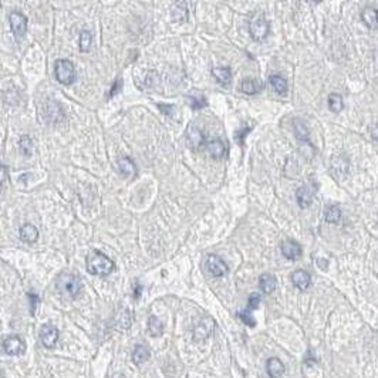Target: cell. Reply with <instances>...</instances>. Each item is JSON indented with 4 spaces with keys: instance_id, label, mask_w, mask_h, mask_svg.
<instances>
[{
    "instance_id": "1",
    "label": "cell",
    "mask_w": 378,
    "mask_h": 378,
    "mask_svg": "<svg viewBox=\"0 0 378 378\" xmlns=\"http://www.w3.org/2000/svg\"><path fill=\"white\" fill-rule=\"evenodd\" d=\"M87 270L95 276H107L114 270V262L107 255L93 250L87 256Z\"/></svg>"
},
{
    "instance_id": "2",
    "label": "cell",
    "mask_w": 378,
    "mask_h": 378,
    "mask_svg": "<svg viewBox=\"0 0 378 378\" xmlns=\"http://www.w3.org/2000/svg\"><path fill=\"white\" fill-rule=\"evenodd\" d=\"M56 78L60 84L70 86L75 80V67L70 60H57L56 61Z\"/></svg>"
},
{
    "instance_id": "3",
    "label": "cell",
    "mask_w": 378,
    "mask_h": 378,
    "mask_svg": "<svg viewBox=\"0 0 378 378\" xmlns=\"http://www.w3.org/2000/svg\"><path fill=\"white\" fill-rule=\"evenodd\" d=\"M57 287L64 294L75 297L81 290V280L74 275H61L57 279Z\"/></svg>"
},
{
    "instance_id": "4",
    "label": "cell",
    "mask_w": 378,
    "mask_h": 378,
    "mask_svg": "<svg viewBox=\"0 0 378 378\" xmlns=\"http://www.w3.org/2000/svg\"><path fill=\"white\" fill-rule=\"evenodd\" d=\"M9 22L16 40H20L22 37H24L27 31V17L20 12H12L9 16Z\"/></svg>"
},
{
    "instance_id": "5",
    "label": "cell",
    "mask_w": 378,
    "mask_h": 378,
    "mask_svg": "<svg viewBox=\"0 0 378 378\" xmlns=\"http://www.w3.org/2000/svg\"><path fill=\"white\" fill-rule=\"evenodd\" d=\"M250 36L253 40L260 42L263 39L267 37L269 34V22L263 17V16H258L252 23H250Z\"/></svg>"
},
{
    "instance_id": "6",
    "label": "cell",
    "mask_w": 378,
    "mask_h": 378,
    "mask_svg": "<svg viewBox=\"0 0 378 378\" xmlns=\"http://www.w3.org/2000/svg\"><path fill=\"white\" fill-rule=\"evenodd\" d=\"M206 269L208 272L215 277H222L228 273V266L216 255H209L206 259Z\"/></svg>"
},
{
    "instance_id": "7",
    "label": "cell",
    "mask_w": 378,
    "mask_h": 378,
    "mask_svg": "<svg viewBox=\"0 0 378 378\" xmlns=\"http://www.w3.org/2000/svg\"><path fill=\"white\" fill-rule=\"evenodd\" d=\"M3 350L9 355H20L24 353L26 346H24V341L19 335H10L3 341Z\"/></svg>"
},
{
    "instance_id": "8",
    "label": "cell",
    "mask_w": 378,
    "mask_h": 378,
    "mask_svg": "<svg viewBox=\"0 0 378 378\" xmlns=\"http://www.w3.org/2000/svg\"><path fill=\"white\" fill-rule=\"evenodd\" d=\"M40 340L46 349H53L58 341V330L53 324H44L40 330Z\"/></svg>"
},
{
    "instance_id": "9",
    "label": "cell",
    "mask_w": 378,
    "mask_h": 378,
    "mask_svg": "<svg viewBox=\"0 0 378 378\" xmlns=\"http://www.w3.org/2000/svg\"><path fill=\"white\" fill-rule=\"evenodd\" d=\"M187 142L192 149H199L202 146H206V140H205L204 132L201 131L195 125H189L187 131Z\"/></svg>"
},
{
    "instance_id": "10",
    "label": "cell",
    "mask_w": 378,
    "mask_h": 378,
    "mask_svg": "<svg viewBox=\"0 0 378 378\" xmlns=\"http://www.w3.org/2000/svg\"><path fill=\"white\" fill-rule=\"evenodd\" d=\"M215 327V321L212 320L211 317H205L199 321V324L196 326L195 331H193V338L195 341H202L205 338H208L211 333L213 331Z\"/></svg>"
},
{
    "instance_id": "11",
    "label": "cell",
    "mask_w": 378,
    "mask_h": 378,
    "mask_svg": "<svg viewBox=\"0 0 378 378\" xmlns=\"http://www.w3.org/2000/svg\"><path fill=\"white\" fill-rule=\"evenodd\" d=\"M132 314L130 308L127 307H121L119 310H117L116 317H114V326L118 330H128L131 327Z\"/></svg>"
},
{
    "instance_id": "12",
    "label": "cell",
    "mask_w": 378,
    "mask_h": 378,
    "mask_svg": "<svg viewBox=\"0 0 378 378\" xmlns=\"http://www.w3.org/2000/svg\"><path fill=\"white\" fill-rule=\"evenodd\" d=\"M282 255L289 260H297L302 256V246L297 242L287 239L282 243Z\"/></svg>"
},
{
    "instance_id": "13",
    "label": "cell",
    "mask_w": 378,
    "mask_h": 378,
    "mask_svg": "<svg viewBox=\"0 0 378 378\" xmlns=\"http://www.w3.org/2000/svg\"><path fill=\"white\" fill-rule=\"evenodd\" d=\"M291 283L299 289V290H307L311 284V277L310 275L303 270V269H299V270H294L291 273Z\"/></svg>"
},
{
    "instance_id": "14",
    "label": "cell",
    "mask_w": 378,
    "mask_h": 378,
    "mask_svg": "<svg viewBox=\"0 0 378 378\" xmlns=\"http://www.w3.org/2000/svg\"><path fill=\"white\" fill-rule=\"evenodd\" d=\"M363 23L371 30H378V10L376 7H365L361 12Z\"/></svg>"
},
{
    "instance_id": "15",
    "label": "cell",
    "mask_w": 378,
    "mask_h": 378,
    "mask_svg": "<svg viewBox=\"0 0 378 378\" xmlns=\"http://www.w3.org/2000/svg\"><path fill=\"white\" fill-rule=\"evenodd\" d=\"M117 165H118V171L124 175L125 178H134L137 175V166H135L134 161L131 158H128V157L119 158L118 162H117Z\"/></svg>"
},
{
    "instance_id": "16",
    "label": "cell",
    "mask_w": 378,
    "mask_h": 378,
    "mask_svg": "<svg viewBox=\"0 0 378 378\" xmlns=\"http://www.w3.org/2000/svg\"><path fill=\"white\" fill-rule=\"evenodd\" d=\"M266 370H267V374L270 378H280L284 374V364L282 363L279 358L273 357V358L267 360Z\"/></svg>"
},
{
    "instance_id": "17",
    "label": "cell",
    "mask_w": 378,
    "mask_h": 378,
    "mask_svg": "<svg viewBox=\"0 0 378 378\" xmlns=\"http://www.w3.org/2000/svg\"><path fill=\"white\" fill-rule=\"evenodd\" d=\"M20 239L26 243H34L39 239V231L34 225L26 223L20 228Z\"/></svg>"
},
{
    "instance_id": "18",
    "label": "cell",
    "mask_w": 378,
    "mask_h": 378,
    "mask_svg": "<svg viewBox=\"0 0 378 378\" xmlns=\"http://www.w3.org/2000/svg\"><path fill=\"white\" fill-rule=\"evenodd\" d=\"M240 90L245 93V94H250V95H255L258 93H260L263 90V83L256 80V78H245L240 84Z\"/></svg>"
},
{
    "instance_id": "19",
    "label": "cell",
    "mask_w": 378,
    "mask_h": 378,
    "mask_svg": "<svg viewBox=\"0 0 378 378\" xmlns=\"http://www.w3.org/2000/svg\"><path fill=\"white\" fill-rule=\"evenodd\" d=\"M206 149H208L209 154H211L213 158H216V160L225 157V154H226V145H225L220 140L208 141V142H206Z\"/></svg>"
},
{
    "instance_id": "20",
    "label": "cell",
    "mask_w": 378,
    "mask_h": 378,
    "mask_svg": "<svg viewBox=\"0 0 378 378\" xmlns=\"http://www.w3.org/2000/svg\"><path fill=\"white\" fill-rule=\"evenodd\" d=\"M212 75L222 86H228L232 81V71L229 67H215L212 69Z\"/></svg>"
},
{
    "instance_id": "21",
    "label": "cell",
    "mask_w": 378,
    "mask_h": 378,
    "mask_svg": "<svg viewBox=\"0 0 378 378\" xmlns=\"http://www.w3.org/2000/svg\"><path fill=\"white\" fill-rule=\"evenodd\" d=\"M296 199H297V204L300 205V208H307L310 206L311 202H313V192L307 187H302V188L297 189L296 192Z\"/></svg>"
},
{
    "instance_id": "22",
    "label": "cell",
    "mask_w": 378,
    "mask_h": 378,
    "mask_svg": "<svg viewBox=\"0 0 378 378\" xmlns=\"http://www.w3.org/2000/svg\"><path fill=\"white\" fill-rule=\"evenodd\" d=\"M269 84L270 87L276 91L277 94H286L287 91V83L284 80V77H282L280 74H273L269 77Z\"/></svg>"
},
{
    "instance_id": "23",
    "label": "cell",
    "mask_w": 378,
    "mask_h": 378,
    "mask_svg": "<svg viewBox=\"0 0 378 378\" xmlns=\"http://www.w3.org/2000/svg\"><path fill=\"white\" fill-rule=\"evenodd\" d=\"M259 284H260V289H262L263 293L270 294L276 289V277L269 275V273H264L259 277Z\"/></svg>"
},
{
    "instance_id": "24",
    "label": "cell",
    "mask_w": 378,
    "mask_h": 378,
    "mask_svg": "<svg viewBox=\"0 0 378 378\" xmlns=\"http://www.w3.org/2000/svg\"><path fill=\"white\" fill-rule=\"evenodd\" d=\"M172 13H174V19L178 22H187L188 20V3L185 1H178L172 6Z\"/></svg>"
},
{
    "instance_id": "25",
    "label": "cell",
    "mask_w": 378,
    "mask_h": 378,
    "mask_svg": "<svg viewBox=\"0 0 378 378\" xmlns=\"http://www.w3.org/2000/svg\"><path fill=\"white\" fill-rule=\"evenodd\" d=\"M324 218L329 223H338L341 220V209L337 205H330L326 208Z\"/></svg>"
},
{
    "instance_id": "26",
    "label": "cell",
    "mask_w": 378,
    "mask_h": 378,
    "mask_svg": "<svg viewBox=\"0 0 378 378\" xmlns=\"http://www.w3.org/2000/svg\"><path fill=\"white\" fill-rule=\"evenodd\" d=\"M329 108H330V111H331V113H334V114L341 113V111H343V108H344L343 97H341L340 94H337V93L330 94V95H329Z\"/></svg>"
},
{
    "instance_id": "27",
    "label": "cell",
    "mask_w": 378,
    "mask_h": 378,
    "mask_svg": "<svg viewBox=\"0 0 378 378\" xmlns=\"http://www.w3.org/2000/svg\"><path fill=\"white\" fill-rule=\"evenodd\" d=\"M148 330L152 337H158L164 333V324L157 316H151L148 319Z\"/></svg>"
},
{
    "instance_id": "28",
    "label": "cell",
    "mask_w": 378,
    "mask_h": 378,
    "mask_svg": "<svg viewBox=\"0 0 378 378\" xmlns=\"http://www.w3.org/2000/svg\"><path fill=\"white\" fill-rule=\"evenodd\" d=\"M149 357V350L146 349L145 346H137L134 349V353H132V360L135 364H142L145 363Z\"/></svg>"
},
{
    "instance_id": "29",
    "label": "cell",
    "mask_w": 378,
    "mask_h": 378,
    "mask_svg": "<svg viewBox=\"0 0 378 378\" xmlns=\"http://www.w3.org/2000/svg\"><path fill=\"white\" fill-rule=\"evenodd\" d=\"M294 124V132H296V137L300 140V141H307L308 140V130H307V125L305 124L303 119H294L293 121Z\"/></svg>"
},
{
    "instance_id": "30",
    "label": "cell",
    "mask_w": 378,
    "mask_h": 378,
    "mask_svg": "<svg viewBox=\"0 0 378 378\" xmlns=\"http://www.w3.org/2000/svg\"><path fill=\"white\" fill-rule=\"evenodd\" d=\"M91 44H93V34H91V31L83 30V31L80 33V40H78V47H80V50L86 53V51H88V50L91 48Z\"/></svg>"
},
{
    "instance_id": "31",
    "label": "cell",
    "mask_w": 378,
    "mask_h": 378,
    "mask_svg": "<svg viewBox=\"0 0 378 378\" xmlns=\"http://www.w3.org/2000/svg\"><path fill=\"white\" fill-rule=\"evenodd\" d=\"M19 146H20V151H22V154L23 155H26V157H30L31 154H33V141H31V138H30L29 135H23L20 140H19Z\"/></svg>"
},
{
    "instance_id": "32",
    "label": "cell",
    "mask_w": 378,
    "mask_h": 378,
    "mask_svg": "<svg viewBox=\"0 0 378 378\" xmlns=\"http://www.w3.org/2000/svg\"><path fill=\"white\" fill-rule=\"evenodd\" d=\"M189 105L193 110H201V108H204V107L208 105V102H206V98H205L204 95H190L189 97Z\"/></svg>"
},
{
    "instance_id": "33",
    "label": "cell",
    "mask_w": 378,
    "mask_h": 378,
    "mask_svg": "<svg viewBox=\"0 0 378 378\" xmlns=\"http://www.w3.org/2000/svg\"><path fill=\"white\" fill-rule=\"evenodd\" d=\"M237 317L243 321L247 327H255V326H256V321H255V319H253V316L250 314V310H249V308L239 311V313H237Z\"/></svg>"
},
{
    "instance_id": "34",
    "label": "cell",
    "mask_w": 378,
    "mask_h": 378,
    "mask_svg": "<svg viewBox=\"0 0 378 378\" xmlns=\"http://www.w3.org/2000/svg\"><path fill=\"white\" fill-rule=\"evenodd\" d=\"M333 171H334V174L337 172H347V169H349V162L346 161V158H340V160H334V164H333V168H331Z\"/></svg>"
},
{
    "instance_id": "35",
    "label": "cell",
    "mask_w": 378,
    "mask_h": 378,
    "mask_svg": "<svg viewBox=\"0 0 378 378\" xmlns=\"http://www.w3.org/2000/svg\"><path fill=\"white\" fill-rule=\"evenodd\" d=\"M260 305V294L258 293H253L249 296V300H247V308L249 310H256Z\"/></svg>"
},
{
    "instance_id": "36",
    "label": "cell",
    "mask_w": 378,
    "mask_h": 378,
    "mask_svg": "<svg viewBox=\"0 0 378 378\" xmlns=\"http://www.w3.org/2000/svg\"><path fill=\"white\" fill-rule=\"evenodd\" d=\"M29 300H30V308H31V313L34 314L36 308H37V305H39V296L37 294H33V293H29Z\"/></svg>"
},
{
    "instance_id": "37",
    "label": "cell",
    "mask_w": 378,
    "mask_h": 378,
    "mask_svg": "<svg viewBox=\"0 0 378 378\" xmlns=\"http://www.w3.org/2000/svg\"><path fill=\"white\" fill-rule=\"evenodd\" d=\"M160 107V110L165 114V116H172V113H174L175 107L174 105H165V104H160L158 105Z\"/></svg>"
},
{
    "instance_id": "38",
    "label": "cell",
    "mask_w": 378,
    "mask_h": 378,
    "mask_svg": "<svg viewBox=\"0 0 378 378\" xmlns=\"http://www.w3.org/2000/svg\"><path fill=\"white\" fill-rule=\"evenodd\" d=\"M121 87H122V80L121 78H118L116 81V84L113 86V88H111V93H110V97H113V95H116L117 93L121 90Z\"/></svg>"
},
{
    "instance_id": "39",
    "label": "cell",
    "mask_w": 378,
    "mask_h": 378,
    "mask_svg": "<svg viewBox=\"0 0 378 378\" xmlns=\"http://www.w3.org/2000/svg\"><path fill=\"white\" fill-rule=\"evenodd\" d=\"M252 130V127H246L243 131L237 132V137H236V140H237V142H240V144H243V140H245V137H246V134Z\"/></svg>"
},
{
    "instance_id": "40",
    "label": "cell",
    "mask_w": 378,
    "mask_h": 378,
    "mask_svg": "<svg viewBox=\"0 0 378 378\" xmlns=\"http://www.w3.org/2000/svg\"><path fill=\"white\" fill-rule=\"evenodd\" d=\"M141 291H142L141 284H137V286L134 287V297H135V299H140V297H141Z\"/></svg>"
},
{
    "instance_id": "41",
    "label": "cell",
    "mask_w": 378,
    "mask_h": 378,
    "mask_svg": "<svg viewBox=\"0 0 378 378\" xmlns=\"http://www.w3.org/2000/svg\"><path fill=\"white\" fill-rule=\"evenodd\" d=\"M371 137L378 142V124H376V125L373 127V130H371Z\"/></svg>"
}]
</instances>
